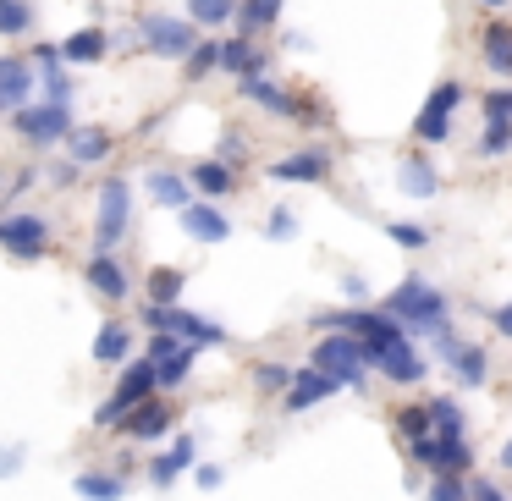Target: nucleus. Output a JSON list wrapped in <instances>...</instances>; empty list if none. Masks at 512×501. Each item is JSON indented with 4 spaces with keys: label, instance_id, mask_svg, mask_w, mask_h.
I'll return each instance as SVG.
<instances>
[{
    "label": "nucleus",
    "instance_id": "nucleus-26",
    "mask_svg": "<svg viewBox=\"0 0 512 501\" xmlns=\"http://www.w3.org/2000/svg\"><path fill=\"white\" fill-rule=\"evenodd\" d=\"M237 89H243V100L265 105V111H276V116H292V94L281 89V83H270V78H237Z\"/></svg>",
    "mask_w": 512,
    "mask_h": 501
},
{
    "label": "nucleus",
    "instance_id": "nucleus-9",
    "mask_svg": "<svg viewBox=\"0 0 512 501\" xmlns=\"http://www.w3.org/2000/svg\"><path fill=\"white\" fill-rule=\"evenodd\" d=\"M0 248L17 259H45L50 254V226L39 215L17 210V215H0Z\"/></svg>",
    "mask_w": 512,
    "mask_h": 501
},
{
    "label": "nucleus",
    "instance_id": "nucleus-13",
    "mask_svg": "<svg viewBox=\"0 0 512 501\" xmlns=\"http://www.w3.org/2000/svg\"><path fill=\"white\" fill-rule=\"evenodd\" d=\"M34 67L17 56H0V111H23L28 100H34Z\"/></svg>",
    "mask_w": 512,
    "mask_h": 501
},
{
    "label": "nucleus",
    "instance_id": "nucleus-11",
    "mask_svg": "<svg viewBox=\"0 0 512 501\" xmlns=\"http://www.w3.org/2000/svg\"><path fill=\"white\" fill-rule=\"evenodd\" d=\"M12 127L28 144H56V138L72 133V111L67 105H23V111L12 116Z\"/></svg>",
    "mask_w": 512,
    "mask_h": 501
},
{
    "label": "nucleus",
    "instance_id": "nucleus-15",
    "mask_svg": "<svg viewBox=\"0 0 512 501\" xmlns=\"http://www.w3.org/2000/svg\"><path fill=\"white\" fill-rule=\"evenodd\" d=\"M83 281H89L100 298L122 303L127 292H133V281H127V270L116 265V254H89V265H83Z\"/></svg>",
    "mask_w": 512,
    "mask_h": 501
},
{
    "label": "nucleus",
    "instance_id": "nucleus-17",
    "mask_svg": "<svg viewBox=\"0 0 512 501\" xmlns=\"http://www.w3.org/2000/svg\"><path fill=\"white\" fill-rule=\"evenodd\" d=\"M336 380H325L320 369H298L292 375V386L281 391V402H287V413H303V408H314V402H325V397H336Z\"/></svg>",
    "mask_w": 512,
    "mask_h": 501
},
{
    "label": "nucleus",
    "instance_id": "nucleus-4",
    "mask_svg": "<svg viewBox=\"0 0 512 501\" xmlns=\"http://www.w3.org/2000/svg\"><path fill=\"white\" fill-rule=\"evenodd\" d=\"M309 369H320L325 380H336V386H364V375H369V364H364V347L353 342V336H342V331H331V336H320L314 342V364Z\"/></svg>",
    "mask_w": 512,
    "mask_h": 501
},
{
    "label": "nucleus",
    "instance_id": "nucleus-18",
    "mask_svg": "<svg viewBox=\"0 0 512 501\" xmlns=\"http://www.w3.org/2000/svg\"><path fill=\"white\" fill-rule=\"evenodd\" d=\"M105 50H111L105 28H78V34H67V45H56V56L72 67H94V61H105Z\"/></svg>",
    "mask_w": 512,
    "mask_h": 501
},
{
    "label": "nucleus",
    "instance_id": "nucleus-40",
    "mask_svg": "<svg viewBox=\"0 0 512 501\" xmlns=\"http://www.w3.org/2000/svg\"><path fill=\"white\" fill-rule=\"evenodd\" d=\"M391 243H402V248H424V243H430V232H424V226H413V221H391Z\"/></svg>",
    "mask_w": 512,
    "mask_h": 501
},
{
    "label": "nucleus",
    "instance_id": "nucleus-35",
    "mask_svg": "<svg viewBox=\"0 0 512 501\" xmlns=\"http://www.w3.org/2000/svg\"><path fill=\"white\" fill-rule=\"evenodd\" d=\"M254 386L265 391V397H281V391L292 386V369L287 364H254Z\"/></svg>",
    "mask_w": 512,
    "mask_h": 501
},
{
    "label": "nucleus",
    "instance_id": "nucleus-19",
    "mask_svg": "<svg viewBox=\"0 0 512 501\" xmlns=\"http://www.w3.org/2000/svg\"><path fill=\"white\" fill-rule=\"evenodd\" d=\"M215 67L237 72V78H265V56H259L248 39H226V45H215Z\"/></svg>",
    "mask_w": 512,
    "mask_h": 501
},
{
    "label": "nucleus",
    "instance_id": "nucleus-21",
    "mask_svg": "<svg viewBox=\"0 0 512 501\" xmlns=\"http://www.w3.org/2000/svg\"><path fill=\"white\" fill-rule=\"evenodd\" d=\"M193 457H199L193 435H177V441H171V452H160L155 463H149V485H160V490H166L171 479L182 474V468H193Z\"/></svg>",
    "mask_w": 512,
    "mask_h": 501
},
{
    "label": "nucleus",
    "instance_id": "nucleus-25",
    "mask_svg": "<svg viewBox=\"0 0 512 501\" xmlns=\"http://www.w3.org/2000/svg\"><path fill=\"white\" fill-rule=\"evenodd\" d=\"M232 17L243 23V28H237V39H254L259 28H276L281 0H237V6H232Z\"/></svg>",
    "mask_w": 512,
    "mask_h": 501
},
{
    "label": "nucleus",
    "instance_id": "nucleus-37",
    "mask_svg": "<svg viewBox=\"0 0 512 501\" xmlns=\"http://www.w3.org/2000/svg\"><path fill=\"white\" fill-rule=\"evenodd\" d=\"M485 127H512V94L507 89L485 94Z\"/></svg>",
    "mask_w": 512,
    "mask_h": 501
},
{
    "label": "nucleus",
    "instance_id": "nucleus-32",
    "mask_svg": "<svg viewBox=\"0 0 512 501\" xmlns=\"http://www.w3.org/2000/svg\"><path fill=\"white\" fill-rule=\"evenodd\" d=\"M232 6L237 0H188V23L193 28H221V23H232Z\"/></svg>",
    "mask_w": 512,
    "mask_h": 501
},
{
    "label": "nucleus",
    "instance_id": "nucleus-47",
    "mask_svg": "<svg viewBox=\"0 0 512 501\" xmlns=\"http://www.w3.org/2000/svg\"><path fill=\"white\" fill-rule=\"evenodd\" d=\"M50 177H56L61 188H67V182H78V166H72V160H67V166H56V171H50Z\"/></svg>",
    "mask_w": 512,
    "mask_h": 501
},
{
    "label": "nucleus",
    "instance_id": "nucleus-46",
    "mask_svg": "<svg viewBox=\"0 0 512 501\" xmlns=\"http://www.w3.org/2000/svg\"><path fill=\"white\" fill-rule=\"evenodd\" d=\"M342 292H347V298H353V303H358V298H364V292H369V287H364V276H347V281H342Z\"/></svg>",
    "mask_w": 512,
    "mask_h": 501
},
{
    "label": "nucleus",
    "instance_id": "nucleus-39",
    "mask_svg": "<svg viewBox=\"0 0 512 501\" xmlns=\"http://www.w3.org/2000/svg\"><path fill=\"white\" fill-rule=\"evenodd\" d=\"M265 237H270V243H287V237H298V215H292V210H270Z\"/></svg>",
    "mask_w": 512,
    "mask_h": 501
},
{
    "label": "nucleus",
    "instance_id": "nucleus-20",
    "mask_svg": "<svg viewBox=\"0 0 512 501\" xmlns=\"http://www.w3.org/2000/svg\"><path fill=\"white\" fill-rule=\"evenodd\" d=\"M479 50H485V67L496 72L501 83L512 78V23H485V39H479Z\"/></svg>",
    "mask_w": 512,
    "mask_h": 501
},
{
    "label": "nucleus",
    "instance_id": "nucleus-31",
    "mask_svg": "<svg viewBox=\"0 0 512 501\" xmlns=\"http://www.w3.org/2000/svg\"><path fill=\"white\" fill-rule=\"evenodd\" d=\"M188 369H193V347H177V353H166V358L155 364V391L188 386Z\"/></svg>",
    "mask_w": 512,
    "mask_h": 501
},
{
    "label": "nucleus",
    "instance_id": "nucleus-41",
    "mask_svg": "<svg viewBox=\"0 0 512 501\" xmlns=\"http://www.w3.org/2000/svg\"><path fill=\"white\" fill-rule=\"evenodd\" d=\"M424 501H468V485H463V479H435Z\"/></svg>",
    "mask_w": 512,
    "mask_h": 501
},
{
    "label": "nucleus",
    "instance_id": "nucleus-23",
    "mask_svg": "<svg viewBox=\"0 0 512 501\" xmlns=\"http://www.w3.org/2000/svg\"><path fill=\"white\" fill-rule=\"evenodd\" d=\"M72 490H78L83 501H122L127 496V474H116V468H89V474L72 479Z\"/></svg>",
    "mask_w": 512,
    "mask_h": 501
},
{
    "label": "nucleus",
    "instance_id": "nucleus-3",
    "mask_svg": "<svg viewBox=\"0 0 512 501\" xmlns=\"http://www.w3.org/2000/svg\"><path fill=\"white\" fill-rule=\"evenodd\" d=\"M364 364L380 369V380H391V386H419L424 380V358L413 353V336L402 331V325H380L375 336H364Z\"/></svg>",
    "mask_w": 512,
    "mask_h": 501
},
{
    "label": "nucleus",
    "instance_id": "nucleus-42",
    "mask_svg": "<svg viewBox=\"0 0 512 501\" xmlns=\"http://www.w3.org/2000/svg\"><path fill=\"white\" fill-rule=\"evenodd\" d=\"M23 457H28V446H0V479H12L17 474V468H23Z\"/></svg>",
    "mask_w": 512,
    "mask_h": 501
},
{
    "label": "nucleus",
    "instance_id": "nucleus-6",
    "mask_svg": "<svg viewBox=\"0 0 512 501\" xmlns=\"http://www.w3.org/2000/svg\"><path fill=\"white\" fill-rule=\"evenodd\" d=\"M149 397H155V364H149V358H138V364L122 369V380H116L111 402L94 413V424H100V430H116V419H122L127 408H138V402H149Z\"/></svg>",
    "mask_w": 512,
    "mask_h": 501
},
{
    "label": "nucleus",
    "instance_id": "nucleus-36",
    "mask_svg": "<svg viewBox=\"0 0 512 501\" xmlns=\"http://www.w3.org/2000/svg\"><path fill=\"white\" fill-rule=\"evenodd\" d=\"M182 61H188V72H182V78H188V83L210 78V72H215V45H210V39H199V45H193V50H188V56H182Z\"/></svg>",
    "mask_w": 512,
    "mask_h": 501
},
{
    "label": "nucleus",
    "instance_id": "nucleus-29",
    "mask_svg": "<svg viewBox=\"0 0 512 501\" xmlns=\"http://www.w3.org/2000/svg\"><path fill=\"white\" fill-rule=\"evenodd\" d=\"M149 199H155L160 210H182V204H193L188 182H182L177 171H149Z\"/></svg>",
    "mask_w": 512,
    "mask_h": 501
},
{
    "label": "nucleus",
    "instance_id": "nucleus-33",
    "mask_svg": "<svg viewBox=\"0 0 512 501\" xmlns=\"http://www.w3.org/2000/svg\"><path fill=\"white\" fill-rule=\"evenodd\" d=\"M28 28H34L28 0H0V34H6V39H23Z\"/></svg>",
    "mask_w": 512,
    "mask_h": 501
},
{
    "label": "nucleus",
    "instance_id": "nucleus-43",
    "mask_svg": "<svg viewBox=\"0 0 512 501\" xmlns=\"http://www.w3.org/2000/svg\"><path fill=\"white\" fill-rule=\"evenodd\" d=\"M463 485H468V501H507L501 485H490V479H463Z\"/></svg>",
    "mask_w": 512,
    "mask_h": 501
},
{
    "label": "nucleus",
    "instance_id": "nucleus-7",
    "mask_svg": "<svg viewBox=\"0 0 512 501\" xmlns=\"http://www.w3.org/2000/svg\"><path fill=\"white\" fill-rule=\"evenodd\" d=\"M138 45L166 56V61H182L199 45V28H193L188 17H144V23H138Z\"/></svg>",
    "mask_w": 512,
    "mask_h": 501
},
{
    "label": "nucleus",
    "instance_id": "nucleus-10",
    "mask_svg": "<svg viewBox=\"0 0 512 501\" xmlns=\"http://www.w3.org/2000/svg\"><path fill=\"white\" fill-rule=\"evenodd\" d=\"M463 105V83H441V89L424 100V111L413 116V133L424 138V144H441L446 133H452V111Z\"/></svg>",
    "mask_w": 512,
    "mask_h": 501
},
{
    "label": "nucleus",
    "instance_id": "nucleus-45",
    "mask_svg": "<svg viewBox=\"0 0 512 501\" xmlns=\"http://www.w3.org/2000/svg\"><path fill=\"white\" fill-rule=\"evenodd\" d=\"M490 325H496V336L512 331V309H490Z\"/></svg>",
    "mask_w": 512,
    "mask_h": 501
},
{
    "label": "nucleus",
    "instance_id": "nucleus-5",
    "mask_svg": "<svg viewBox=\"0 0 512 501\" xmlns=\"http://www.w3.org/2000/svg\"><path fill=\"white\" fill-rule=\"evenodd\" d=\"M127 221H133V188L122 177L100 182V221H94V254H116V243L127 237Z\"/></svg>",
    "mask_w": 512,
    "mask_h": 501
},
{
    "label": "nucleus",
    "instance_id": "nucleus-34",
    "mask_svg": "<svg viewBox=\"0 0 512 501\" xmlns=\"http://www.w3.org/2000/svg\"><path fill=\"white\" fill-rule=\"evenodd\" d=\"M397 435H402L408 446L430 435V413H424V402H413V408H402V413H397Z\"/></svg>",
    "mask_w": 512,
    "mask_h": 501
},
{
    "label": "nucleus",
    "instance_id": "nucleus-16",
    "mask_svg": "<svg viewBox=\"0 0 512 501\" xmlns=\"http://www.w3.org/2000/svg\"><path fill=\"white\" fill-rule=\"evenodd\" d=\"M182 232L193 237V243H226L232 237V221H226L215 204H182Z\"/></svg>",
    "mask_w": 512,
    "mask_h": 501
},
{
    "label": "nucleus",
    "instance_id": "nucleus-1",
    "mask_svg": "<svg viewBox=\"0 0 512 501\" xmlns=\"http://www.w3.org/2000/svg\"><path fill=\"white\" fill-rule=\"evenodd\" d=\"M424 413H430V435L408 446L413 463L430 468L435 479H468V468H474V446H468L463 408H457L452 397H435V402H424Z\"/></svg>",
    "mask_w": 512,
    "mask_h": 501
},
{
    "label": "nucleus",
    "instance_id": "nucleus-24",
    "mask_svg": "<svg viewBox=\"0 0 512 501\" xmlns=\"http://www.w3.org/2000/svg\"><path fill=\"white\" fill-rule=\"evenodd\" d=\"M67 155H72V166H100V160L111 155V133H105V127H72Z\"/></svg>",
    "mask_w": 512,
    "mask_h": 501
},
{
    "label": "nucleus",
    "instance_id": "nucleus-8",
    "mask_svg": "<svg viewBox=\"0 0 512 501\" xmlns=\"http://www.w3.org/2000/svg\"><path fill=\"white\" fill-rule=\"evenodd\" d=\"M430 342H435V353L452 364L457 386L474 391V386H485V380H490V353H485L479 342H463V336H452V325H446L441 336H430Z\"/></svg>",
    "mask_w": 512,
    "mask_h": 501
},
{
    "label": "nucleus",
    "instance_id": "nucleus-22",
    "mask_svg": "<svg viewBox=\"0 0 512 501\" xmlns=\"http://www.w3.org/2000/svg\"><path fill=\"white\" fill-rule=\"evenodd\" d=\"M397 188L408 193V199H430V193L441 188V177H435V166L424 155H402L397 160Z\"/></svg>",
    "mask_w": 512,
    "mask_h": 501
},
{
    "label": "nucleus",
    "instance_id": "nucleus-38",
    "mask_svg": "<svg viewBox=\"0 0 512 501\" xmlns=\"http://www.w3.org/2000/svg\"><path fill=\"white\" fill-rule=\"evenodd\" d=\"M34 78H45V94H50L45 105H67V100H72V78H67V72L45 67V72H34Z\"/></svg>",
    "mask_w": 512,
    "mask_h": 501
},
{
    "label": "nucleus",
    "instance_id": "nucleus-2",
    "mask_svg": "<svg viewBox=\"0 0 512 501\" xmlns=\"http://www.w3.org/2000/svg\"><path fill=\"white\" fill-rule=\"evenodd\" d=\"M380 314H386L391 325H402L408 336H441L446 331V298L430 287V281L408 276L397 292H386V303H380Z\"/></svg>",
    "mask_w": 512,
    "mask_h": 501
},
{
    "label": "nucleus",
    "instance_id": "nucleus-14",
    "mask_svg": "<svg viewBox=\"0 0 512 501\" xmlns=\"http://www.w3.org/2000/svg\"><path fill=\"white\" fill-rule=\"evenodd\" d=\"M270 177L276 182H325L331 177V149H298V155L276 160Z\"/></svg>",
    "mask_w": 512,
    "mask_h": 501
},
{
    "label": "nucleus",
    "instance_id": "nucleus-28",
    "mask_svg": "<svg viewBox=\"0 0 512 501\" xmlns=\"http://www.w3.org/2000/svg\"><path fill=\"white\" fill-rule=\"evenodd\" d=\"M188 182L204 193V199H221V193H232L237 171H232V166H221V160H199V166L188 171Z\"/></svg>",
    "mask_w": 512,
    "mask_h": 501
},
{
    "label": "nucleus",
    "instance_id": "nucleus-12",
    "mask_svg": "<svg viewBox=\"0 0 512 501\" xmlns=\"http://www.w3.org/2000/svg\"><path fill=\"white\" fill-rule=\"evenodd\" d=\"M171 424H177V419H171V408L160 397H149V402H138V408H127L122 419H116V430H122L127 441H144L149 446V441H166Z\"/></svg>",
    "mask_w": 512,
    "mask_h": 501
},
{
    "label": "nucleus",
    "instance_id": "nucleus-30",
    "mask_svg": "<svg viewBox=\"0 0 512 501\" xmlns=\"http://www.w3.org/2000/svg\"><path fill=\"white\" fill-rule=\"evenodd\" d=\"M127 347H133L127 325H122V320H105V325H100V336H94V358H100V364H122Z\"/></svg>",
    "mask_w": 512,
    "mask_h": 501
},
{
    "label": "nucleus",
    "instance_id": "nucleus-48",
    "mask_svg": "<svg viewBox=\"0 0 512 501\" xmlns=\"http://www.w3.org/2000/svg\"><path fill=\"white\" fill-rule=\"evenodd\" d=\"M479 6H490V12H501V6H507V0H479Z\"/></svg>",
    "mask_w": 512,
    "mask_h": 501
},
{
    "label": "nucleus",
    "instance_id": "nucleus-27",
    "mask_svg": "<svg viewBox=\"0 0 512 501\" xmlns=\"http://www.w3.org/2000/svg\"><path fill=\"white\" fill-rule=\"evenodd\" d=\"M182 287H188V276H182L177 265H155V270H149V303H155V309H177Z\"/></svg>",
    "mask_w": 512,
    "mask_h": 501
},
{
    "label": "nucleus",
    "instance_id": "nucleus-44",
    "mask_svg": "<svg viewBox=\"0 0 512 501\" xmlns=\"http://www.w3.org/2000/svg\"><path fill=\"white\" fill-rule=\"evenodd\" d=\"M193 474H199V485H204V490H221V479H226V474H221V468H215V463L193 468Z\"/></svg>",
    "mask_w": 512,
    "mask_h": 501
}]
</instances>
